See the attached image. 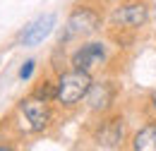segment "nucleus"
I'll use <instances>...</instances> for the list:
<instances>
[{
    "label": "nucleus",
    "instance_id": "obj_12",
    "mask_svg": "<svg viewBox=\"0 0 156 151\" xmlns=\"http://www.w3.org/2000/svg\"><path fill=\"white\" fill-rule=\"evenodd\" d=\"M147 103H149V111H151V113L156 115V89L151 91V94H149V98H147Z\"/></svg>",
    "mask_w": 156,
    "mask_h": 151
},
{
    "label": "nucleus",
    "instance_id": "obj_10",
    "mask_svg": "<svg viewBox=\"0 0 156 151\" xmlns=\"http://www.w3.org/2000/svg\"><path fill=\"white\" fill-rule=\"evenodd\" d=\"M29 94L39 96L43 101H53V103H55V94H58V82H55V77H43V79H39V84H34V89H31Z\"/></svg>",
    "mask_w": 156,
    "mask_h": 151
},
{
    "label": "nucleus",
    "instance_id": "obj_2",
    "mask_svg": "<svg viewBox=\"0 0 156 151\" xmlns=\"http://www.w3.org/2000/svg\"><path fill=\"white\" fill-rule=\"evenodd\" d=\"M103 5L101 2H77L70 12V17L62 26V36H60V46H67L70 41H79V38L94 36L101 24H103Z\"/></svg>",
    "mask_w": 156,
    "mask_h": 151
},
{
    "label": "nucleus",
    "instance_id": "obj_4",
    "mask_svg": "<svg viewBox=\"0 0 156 151\" xmlns=\"http://www.w3.org/2000/svg\"><path fill=\"white\" fill-rule=\"evenodd\" d=\"M108 22L120 31H139L149 22V2L147 0H120V5L111 10Z\"/></svg>",
    "mask_w": 156,
    "mask_h": 151
},
{
    "label": "nucleus",
    "instance_id": "obj_13",
    "mask_svg": "<svg viewBox=\"0 0 156 151\" xmlns=\"http://www.w3.org/2000/svg\"><path fill=\"white\" fill-rule=\"evenodd\" d=\"M118 2H120V0H118Z\"/></svg>",
    "mask_w": 156,
    "mask_h": 151
},
{
    "label": "nucleus",
    "instance_id": "obj_7",
    "mask_svg": "<svg viewBox=\"0 0 156 151\" xmlns=\"http://www.w3.org/2000/svg\"><path fill=\"white\" fill-rule=\"evenodd\" d=\"M115 98H118V84L113 79H94L89 91H87V108L96 115H106L113 111L115 106Z\"/></svg>",
    "mask_w": 156,
    "mask_h": 151
},
{
    "label": "nucleus",
    "instance_id": "obj_8",
    "mask_svg": "<svg viewBox=\"0 0 156 151\" xmlns=\"http://www.w3.org/2000/svg\"><path fill=\"white\" fill-rule=\"evenodd\" d=\"M55 22H58V17H55L53 12H46V15L36 17L31 24H27V26H24V31L20 34V43L24 46V48H34V46L43 43L46 38L53 34Z\"/></svg>",
    "mask_w": 156,
    "mask_h": 151
},
{
    "label": "nucleus",
    "instance_id": "obj_1",
    "mask_svg": "<svg viewBox=\"0 0 156 151\" xmlns=\"http://www.w3.org/2000/svg\"><path fill=\"white\" fill-rule=\"evenodd\" d=\"M12 118L20 122L22 132L29 134H43L48 132L55 122V108H53V101H43L34 94H27L17 103Z\"/></svg>",
    "mask_w": 156,
    "mask_h": 151
},
{
    "label": "nucleus",
    "instance_id": "obj_3",
    "mask_svg": "<svg viewBox=\"0 0 156 151\" xmlns=\"http://www.w3.org/2000/svg\"><path fill=\"white\" fill-rule=\"evenodd\" d=\"M55 82H58V94H55V106L62 108V111H72L77 108L79 103L87 98V91L94 82V77L84 70H77V67H70V70H62L55 75Z\"/></svg>",
    "mask_w": 156,
    "mask_h": 151
},
{
    "label": "nucleus",
    "instance_id": "obj_5",
    "mask_svg": "<svg viewBox=\"0 0 156 151\" xmlns=\"http://www.w3.org/2000/svg\"><path fill=\"white\" fill-rule=\"evenodd\" d=\"M125 139H127V122L120 113L101 115V120L94 125L91 142L98 149H120Z\"/></svg>",
    "mask_w": 156,
    "mask_h": 151
},
{
    "label": "nucleus",
    "instance_id": "obj_11",
    "mask_svg": "<svg viewBox=\"0 0 156 151\" xmlns=\"http://www.w3.org/2000/svg\"><path fill=\"white\" fill-rule=\"evenodd\" d=\"M34 70H36V60H27V62L20 67V79L22 82H29L31 75H34Z\"/></svg>",
    "mask_w": 156,
    "mask_h": 151
},
{
    "label": "nucleus",
    "instance_id": "obj_9",
    "mask_svg": "<svg viewBox=\"0 0 156 151\" xmlns=\"http://www.w3.org/2000/svg\"><path fill=\"white\" fill-rule=\"evenodd\" d=\"M130 146L135 151H156V120H149L132 134Z\"/></svg>",
    "mask_w": 156,
    "mask_h": 151
},
{
    "label": "nucleus",
    "instance_id": "obj_6",
    "mask_svg": "<svg viewBox=\"0 0 156 151\" xmlns=\"http://www.w3.org/2000/svg\"><path fill=\"white\" fill-rule=\"evenodd\" d=\"M106 62H108V46L103 41H84L70 55V65L77 67V70L89 72V75L101 70Z\"/></svg>",
    "mask_w": 156,
    "mask_h": 151
}]
</instances>
